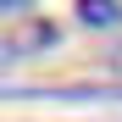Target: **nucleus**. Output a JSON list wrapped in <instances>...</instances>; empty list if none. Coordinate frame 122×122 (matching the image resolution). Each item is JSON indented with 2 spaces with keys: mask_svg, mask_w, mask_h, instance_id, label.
<instances>
[{
  "mask_svg": "<svg viewBox=\"0 0 122 122\" xmlns=\"http://www.w3.org/2000/svg\"><path fill=\"white\" fill-rule=\"evenodd\" d=\"M72 17L83 28H122V0H78Z\"/></svg>",
  "mask_w": 122,
  "mask_h": 122,
  "instance_id": "1",
  "label": "nucleus"
},
{
  "mask_svg": "<svg viewBox=\"0 0 122 122\" xmlns=\"http://www.w3.org/2000/svg\"><path fill=\"white\" fill-rule=\"evenodd\" d=\"M56 39V22H39V28H22V33H11L0 50H11V56H22V50H39V45H50Z\"/></svg>",
  "mask_w": 122,
  "mask_h": 122,
  "instance_id": "2",
  "label": "nucleus"
},
{
  "mask_svg": "<svg viewBox=\"0 0 122 122\" xmlns=\"http://www.w3.org/2000/svg\"><path fill=\"white\" fill-rule=\"evenodd\" d=\"M17 6H28V0H0V11H17Z\"/></svg>",
  "mask_w": 122,
  "mask_h": 122,
  "instance_id": "3",
  "label": "nucleus"
}]
</instances>
